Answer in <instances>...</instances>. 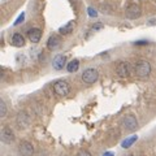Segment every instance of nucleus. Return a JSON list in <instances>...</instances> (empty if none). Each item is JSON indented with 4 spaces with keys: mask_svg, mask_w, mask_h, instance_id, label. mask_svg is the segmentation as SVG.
Returning <instances> with one entry per match:
<instances>
[{
    "mask_svg": "<svg viewBox=\"0 0 156 156\" xmlns=\"http://www.w3.org/2000/svg\"><path fill=\"white\" fill-rule=\"evenodd\" d=\"M122 125L128 131H134L136 128H138V121H136L134 115H128V116L124 117Z\"/></svg>",
    "mask_w": 156,
    "mask_h": 156,
    "instance_id": "nucleus-4",
    "label": "nucleus"
},
{
    "mask_svg": "<svg viewBox=\"0 0 156 156\" xmlns=\"http://www.w3.org/2000/svg\"><path fill=\"white\" fill-rule=\"evenodd\" d=\"M98 78H99V73H98V70L94 69V68H89V69H86L82 73V81L87 85L95 83L98 81Z\"/></svg>",
    "mask_w": 156,
    "mask_h": 156,
    "instance_id": "nucleus-3",
    "label": "nucleus"
},
{
    "mask_svg": "<svg viewBox=\"0 0 156 156\" xmlns=\"http://www.w3.org/2000/svg\"><path fill=\"white\" fill-rule=\"evenodd\" d=\"M101 156H115V154H113V152H111V151H108V152H104Z\"/></svg>",
    "mask_w": 156,
    "mask_h": 156,
    "instance_id": "nucleus-21",
    "label": "nucleus"
},
{
    "mask_svg": "<svg viewBox=\"0 0 156 156\" xmlns=\"http://www.w3.org/2000/svg\"><path fill=\"white\" fill-rule=\"evenodd\" d=\"M61 156H66V155H61Z\"/></svg>",
    "mask_w": 156,
    "mask_h": 156,
    "instance_id": "nucleus-22",
    "label": "nucleus"
},
{
    "mask_svg": "<svg viewBox=\"0 0 156 156\" xmlns=\"http://www.w3.org/2000/svg\"><path fill=\"white\" fill-rule=\"evenodd\" d=\"M116 73L120 77H122V78L129 77L130 76V65H129V62H126V61L119 62V65H117V68H116Z\"/></svg>",
    "mask_w": 156,
    "mask_h": 156,
    "instance_id": "nucleus-7",
    "label": "nucleus"
},
{
    "mask_svg": "<svg viewBox=\"0 0 156 156\" xmlns=\"http://www.w3.org/2000/svg\"><path fill=\"white\" fill-rule=\"evenodd\" d=\"M23 20H25V12H22L21 14H20V16L17 17V20H16V21H14L13 25H14V26H18L20 23H21V22L23 21Z\"/></svg>",
    "mask_w": 156,
    "mask_h": 156,
    "instance_id": "nucleus-18",
    "label": "nucleus"
},
{
    "mask_svg": "<svg viewBox=\"0 0 156 156\" xmlns=\"http://www.w3.org/2000/svg\"><path fill=\"white\" fill-rule=\"evenodd\" d=\"M77 156H91V154L89 152V151H85V150H82V151H80V152L77 154Z\"/></svg>",
    "mask_w": 156,
    "mask_h": 156,
    "instance_id": "nucleus-20",
    "label": "nucleus"
},
{
    "mask_svg": "<svg viewBox=\"0 0 156 156\" xmlns=\"http://www.w3.org/2000/svg\"><path fill=\"white\" fill-rule=\"evenodd\" d=\"M61 44V38L58 37V35H51L50 38H48V41H47V48L48 50H51V51H53V50H56V48Z\"/></svg>",
    "mask_w": 156,
    "mask_h": 156,
    "instance_id": "nucleus-12",
    "label": "nucleus"
},
{
    "mask_svg": "<svg viewBox=\"0 0 156 156\" xmlns=\"http://www.w3.org/2000/svg\"><path fill=\"white\" fill-rule=\"evenodd\" d=\"M78 68H80V61L77 60H72L69 64L66 65V69H68V72L69 73H74V72H77L78 70Z\"/></svg>",
    "mask_w": 156,
    "mask_h": 156,
    "instance_id": "nucleus-16",
    "label": "nucleus"
},
{
    "mask_svg": "<svg viewBox=\"0 0 156 156\" xmlns=\"http://www.w3.org/2000/svg\"><path fill=\"white\" fill-rule=\"evenodd\" d=\"M129 156H133V155H129Z\"/></svg>",
    "mask_w": 156,
    "mask_h": 156,
    "instance_id": "nucleus-23",
    "label": "nucleus"
},
{
    "mask_svg": "<svg viewBox=\"0 0 156 156\" xmlns=\"http://www.w3.org/2000/svg\"><path fill=\"white\" fill-rule=\"evenodd\" d=\"M7 104H5V101H0V116L2 117H5L7 116Z\"/></svg>",
    "mask_w": 156,
    "mask_h": 156,
    "instance_id": "nucleus-17",
    "label": "nucleus"
},
{
    "mask_svg": "<svg viewBox=\"0 0 156 156\" xmlns=\"http://www.w3.org/2000/svg\"><path fill=\"white\" fill-rule=\"evenodd\" d=\"M34 147L30 142H21L18 146V155L20 156H33Z\"/></svg>",
    "mask_w": 156,
    "mask_h": 156,
    "instance_id": "nucleus-5",
    "label": "nucleus"
},
{
    "mask_svg": "<svg viewBox=\"0 0 156 156\" xmlns=\"http://www.w3.org/2000/svg\"><path fill=\"white\" fill-rule=\"evenodd\" d=\"M27 37H29V39H30L31 43H38L42 38V30L38 29V27H33L27 31Z\"/></svg>",
    "mask_w": 156,
    "mask_h": 156,
    "instance_id": "nucleus-10",
    "label": "nucleus"
},
{
    "mask_svg": "<svg viewBox=\"0 0 156 156\" xmlns=\"http://www.w3.org/2000/svg\"><path fill=\"white\" fill-rule=\"evenodd\" d=\"M53 90L57 95L60 96H66L70 92V85L64 80H58L53 83Z\"/></svg>",
    "mask_w": 156,
    "mask_h": 156,
    "instance_id": "nucleus-2",
    "label": "nucleus"
},
{
    "mask_svg": "<svg viewBox=\"0 0 156 156\" xmlns=\"http://www.w3.org/2000/svg\"><path fill=\"white\" fill-rule=\"evenodd\" d=\"M87 12H89V16H90V17H96V16H98L96 9H94L92 7H89V8H87Z\"/></svg>",
    "mask_w": 156,
    "mask_h": 156,
    "instance_id": "nucleus-19",
    "label": "nucleus"
},
{
    "mask_svg": "<svg viewBox=\"0 0 156 156\" xmlns=\"http://www.w3.org/2000/svg\"><path fill=\"white\" fill-rule=\"evenodd\" d=\"M135 74L139 78H147L151 74V64L147 60H139L136 61V64L134 66Z\"/></svg>",
    "mask_w": 156,
    "mask_h": 156,
    "instance_id": "nucleus-1",
    "label": "nucleus"
},
{
    "mask_svg": "<svg viewBox=\"0 0 156 156\" xmlns=\"http://www.w3.org/2000/svg\"><path fill=\"white\" fill-rule=\"evenodd\" d=\"M73 29H74V21H70V22H68L65 26H61L58 31L61 34H64V35H66V34H70L73 31Z\"/></svg>",
    "mask_w": 156,
    "mask_h": 156,
    "instance_id": "nucleus-15",
    "label": "nucleus"
},
{
    "mask_svg": "<svg viewBox=\"0 0 156 156\" xmlns=\"http://www.w3.org/2000/svg\"><path fill=\"white\" fill-rule=\"evenodd\" d=\"M66 62V57L64 55H56L52 61V66L55 70H61Z\"/></svg>",
    "mask_w": 156,
    "mask_h": 156,
    "instance_id": "nucleus-11",
    "label": "nucleus"
},
{
    "mask_svg": "<svg viewBox=\"0 0 156 156\" xmlns=\"http://www.w3.org/2000/svg\"><path fill=\"white\" fill-rule=\"evenodd\" d=\"M13 140H14L13 130L9 128V126H4L2 129V142L5 143V144H9V143H12Z\"/></svg>",
    "mask_w": 156,
    "mask_h": 156,
    "instance_id": "nucleus-6",
    "label": "nucleus"
},
{
    "mask_svg": "<svg viewBox=\"0 0 156 156\" xmlns=\"http://www.w3.org/2000/svg\"><path fill=\"white\" fill-rule=\"evenodd\" d=\"M12 44L14 47H22L25 44V38L22 37V34L20 33H14L13 37H12Z\"/></svg>",
    "mask_w": 156,
    "mask_h": 156,
    "instance_id": "nucleus-13",
    "label": "nucleus"
},
{
    "mask_svg": "<svg viewBox=\"0 0 156 156\" xmlns=\"http://www.w3.org/2000/svg\"><path fill=\"white\" fill-rule=\"evenodd\" d=\"M140 8L136 5V4H131V5L128 7V9H126V17L130 18V20H135L138 18L140 16Z\"/></svg>",
    "mask_w": 156,
    "mask_h": 156,
    "instance_id": "nucleus-9",
    "label": "nucleus"
},
{
    "mask_svg": "<svg viewBox=\"0 0 156 156\" xmlns=\"http://www.w3.org/2000/svg\"><path fill=\"white\" fill-rule=\"evenodd\" d=\"M136 139H138V136H136V135L129 136V138H126V139L122 140V143H121V147H122V148H130L131 146H133L136 142Z\"/></svg>",
    "mask_w": 156,
    "mask_h": 156,
    "instance_id": "nucleus-14",
    "label": "nucleus"
},
{
    "mask_svg": "<svg viewBox=\"0 0 156 156\" xmlns=\"http://www.w3.org/2000/svg\"><path fill=\"white\" fill-rule=\"evenodd\" d=\"M16 122H17V125H18V128H21V129L27 128L29 124H30V119H29V115L26 113V112L21 111V112H20V113L17 115Z\"/></svg>",
    "mask_w": 156,
    "mask_h": 156,
    "instance_id": "nucleus-8",
    "label": "nucleus"
}]
</instances>
